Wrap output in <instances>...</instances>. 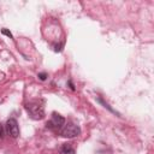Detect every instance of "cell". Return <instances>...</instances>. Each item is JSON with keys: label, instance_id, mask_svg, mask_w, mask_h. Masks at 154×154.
<instances>
[{"label": "cell", "instance_id": "1", "mask_svg": "<svg viewBox=\"0 0 154 154\" xmlns=\"http://www.w3.org/2000/svg\"><path fill=\"white\" fill-rule=\"evenodd\" d=\"M26 111L29 113V116L32 119H42L45 117V106H43V101L41 100H32L29 101L26 103Z\"/></svg>", "mask_w": 154, "mask_h": 154}, {"label": "cell", "instance_id": "2", "mask_svg": "<svg viewBox=\"0 0 154 154\" xmlns=\"http://www.w3.org/2000/svg\"><path fill=\"white\" fill-rule=\"evenodd\" d=\"M79 134H81L79 126L73 124V123H67L60 130V135L65 138H73V137H77Z\"/></svg>", "mask_w": 154, "mask_h": 154}, {"label": "cell", "instance_id": "3", "mask_svg": "<svg viewBox=\"0 0 154 154\" xmlns=\"http://www.w3.org/2000/svg\"><path fill=\"white\" fill-rule=\"evenodd\" d=\"M64 125H65V118L55 112L52 114L51 120L47 122V124H46V126L51 130H61Z\"/></svg>", "mask_w": 154, "mask_h": 154}, {"label": "cell", "instance_id": "4", "mask_svg": "<svg viewBox=\"0 0 154 154\" xmlns=\"http://www.w3.org/2000/svg\"><path fill=\"white\" fill-rule=\"evenodd\" d=\"M5 131H6L7 135H10L13 138H16V137L19 136V126H18V123H17V120L14 118H10L6 122Z\"/></svg>", "mask_w": 154, "mask_h": 154}, {"label": "cell", "instance_id": "5", "mask_svg": "<svg viewBox=\"0 0 154 154\" xmlns=\"http://www.w3.org/2000/svg\"><path fill=\"white\" fill-rule=\"evenodd\" d=\"M59 153H60V154H75L76 152H75V149L72 148L71 144H67V143H66V144H63V146H61Z\"/></svg>", "mask_w": 154, "mask_h": 154}, {"label": "cell", "instance_id": "6", "mask_svg": "<svg viewBox=\"0 0 154 154\" xmlns=\"http://www.w3.org/2000/svg\"><path fill=\"white\" fill-rule=\"evenodd\" d=\"M1 32H2L4 35H6V36H8V37H11V38H12V34H11L8 30H6V29H2V30H1Z\"/></svg>", "mask_w": 154, "mask_h": 154}, {"label": "cell", "instance_id": "7", "mask_svg": "<svg viewBox=\"0 0 154 154\" xmlns=\"http://www.w3.org/2000/svg\"><path fill=\"white\" fill-rule=\"evenodd\" d=\"M38 78H40L41 81H45V79L47 78V73H45V72H42V73H38Z\"/></svg>", "mask_w": 154, "mask_h": 154}, {"label": "cell", "instance_id": "8", "mask_svg": "<svg viewBox=\"0 0 154 154\" xmlns=\"http://www.w3.org/2000/svg\"><path fill=\"white\" fill-rule=\"evenodd\" d=\"M61 47H63V45H55L54 46V51L55 52H60L61 51Z\"/></svg>", "mask_w": 154, "mask_h": 154}, {"label": "cell", "instance_id": "9", "mask_svg": "<svg viewBox=\"0 0 154 154\" xmlns=\"http://www.w3.org/2000/svg\"><path fill=\"white\" fill-rule=\"evenodd\" d=\"M4 137V129H2V125L0 124V138Z\"/></svg>", "mask_w": 154, "mask_h": 154}]
</instances>
